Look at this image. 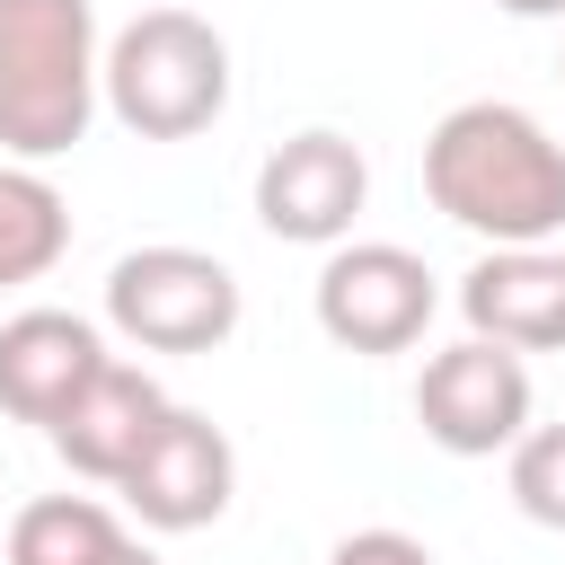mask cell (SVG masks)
Returning <instances> with one entry per match:
<instances>
[{"instance_id":"1","label":"cell","mask_w":565,"mask_h":565,"mask_svg":"<svg viewBox=\"0 0 565 565\" xmlns=\"http://www.w3.org/2000/svg\"><path fill=\"white\" fill-rule=\"evenodd\" d=\"M424 194L494 247H547L565 230V141L503 97H468L424 141Z\"/></svg>"},{"instance_id":"2","label":"cell","mask_w":565,"mask_h":565,"mask_svg":"<svg viewBox=\"0 0 565 565\" xmlns=\"http://www.w3.org/2000/svg\"><path fill=\"white\" fill-rule=\"evenodd\" d=\"M106 88L88 0H0V150L62 159Z\"/></svg>"},{"instance_id":"3","label":"cell","mask_w":565,"mask_h":565,"mask_svg":"<svg viewBox=\"0 0 565 565\" xmlns=\"http://www.w3.org/2000/svg\"><path fill=\"white\" fill-rule=\"evenodd\" d=\"M106 106L141 141H185L230 106V44L194 9H141L106 44Z\"/></svg>"},{"instance_id":"4","label":"cell","mask_w":565,"mask_h":565,"mask_svg":"<svg viewBox=\"0 0 565 565\" xmlns=\"http://www.w3.org/2000/svg\"><path fill=\"white\" fill-rule=\"evenodd\" d=\"M106 318L141 353H212L238 327V274L203 247H132L106 274Z\"/></svg>"},{"instance_id":"5","label":"cell","mask_w":565,"mask_h":565,"mask_svg":"<svg viewBox=\"0 0 565 565\" xmlns=\"http://www.w3.org/2000/svg\"><path fill=\"white\" fill-rule=\"evenodd\" d=\"M433 265L397 238H353L318 265V327L344 353H406L433 327Z\"/></svg>"},{"instance_id":"6","label":"cell","mask_w":565,"mask_h":565,"mask_svg":"<svg viewBox=\"0 0 565 565\" xmlns=\"http://www.w3.org/2000/svg\"><path fill=\"white\" fill-rule=\"evenodd\" d=\"M415 415H424V433L450 459H494V450H512L530 433V371H521L512 344L468 335V344H450V353L424 362Z\"/></svg>"},{"instance_id":"7","label":"cell","mask_w":565,"mask_h":565,"mask_svg":"<svg viewBox=\"0 0 565 565\" xmlns=\"http://www.w3.org/2000/svg\"><path fill=\"white\" fill-rule=\"evenodd\" d=\"M230 486H238L230 433H221L212 415H194V406H168L115 494H124L132 521H150V530H203V521L230 512Z\"/></svg>"},{"instance_id":"8","label":"cell","mask_w":565,"mask_h":565,"mask_svg":"<svg viewBox=\"0 0 565 565\" xmlns=\"http://www.w3.org/2000/svg\"><path fill=\"white\" fill-rule=\"evenodd\" d=\"M362 194H371V159L344 132H291L256 168V221L291 247H335L353 230Z\"/></svg>"},{"instance_id":"9","label":"cell","mask_w":565,"mask_h":565,"mask_svg":"<svg viewBox=\"0 0 565 565\" xmlns=\"http://www.w3.org/2000/svg\"><path fill=\"white\" fill-rule=\"evenodd\" d=\"M106 371V344H97V327L88 318H71V309H18L9 327H0V415H18V424H62V406L88 388Z\"/></svg>"},{"instance_id":"10","label":"cell","mask_w":565,"mask_h":565,"mask_svg":"<svg viewBox=\"0 0 565 565\" xmlns=\"http://www.w3.org/2000/svg\"><path fill=\"white\" fill-rule=\"evenodd\" d=\"M468 335L512 353H565V256L547 247H494L459 274Z\"/></svg>"},{"instance_id":"11","label":"cell","mask_w":565,"mask_h":565,"mask_svg":"<svg viewBox=\"0 0 565 565\" xmlns=\"http://www.w3.org/2000/svg\"><path fill=\"white\" fill-rule=\"evenodd\" d=\"M159 415H168V388H159L150 371H132V362H115V353H106V371H97V380L62 406L53 450H62L79 477L124 486V468L141 459V441L159 433Z\"/></svg>"},{"instance_id":"12","label":"cell","mask_w":565,"mask_h":565,"mask_svg":"<svg viewBox=\"0 0 565 565\" xmlns=\"http://www.w3.org/2000/svg\"><path fill=\"white\" fill-rule=\"evenodd\" d=\"M0 556L9 565H115L124 556V521L106 503H88V494H35L9 521Z\"/></svg>"},{"instance_id":"13","label":"cell","mask_w":565,"mask_h":565,"mask_svg":"<svg viewBox=\"0 0 565 565\" xmlns=\"http://www.w3.org/2000/svg\"><path fill=\"white\" fill-rule=\"evenodd\" d=\"M71 247V203L35 168H0V291L53 274Z\"/></svg>"},{"instance_id":"14","label":"cell","mask_w":565,"mask_h":565,"mask_svg":"<svg viewBox=\"0 0 565 565\" xmlns=\"http://www.w3.org/2000/svg\"><path fill=\"white\" fill-rule=\"evenodd\" d=\"M512 503L539 530H565V424H539L512 441Z\"/></svg>"},{"instance_id":"15","label":"cell","mask_w":565,"mask_h":565,"mask_svg":"<svg viewBox=\"0 0 565 565\" xmlns=\"http://www.w3.org/2000/svg\"><path fill=\"white\" fill-rule=\"evenodd\" d=\"M327 565H433V547L406 539V530H353V539L327 547Z\"/></svg>"},{"instance_id":"16","label":"cell","mask_w":565,"mask_h":565,"mask_svg":"<svg viewBox=\"0 0 565 565\" xmlns=\"http://www.w3.org/2000/svg\"><path fill=\"white\" fill-rule=\"evenodd\" d=\"M494 9H512V18H565V0H494Z\"/></svg>"},{"instance_id":"17","label":"cell","mask_w":565,"mask_h":565,"mask_svg":"<svg viewBox=\"0 0 565 565\" xmlns=\"http://www.w3.org/2000/svg\"><path fill=\"white\" fill-rule=\"evenodd\" d=\"M115 565H159V556H150L141 539H124V556H115Z\"/></svg>"}]
</instances>
